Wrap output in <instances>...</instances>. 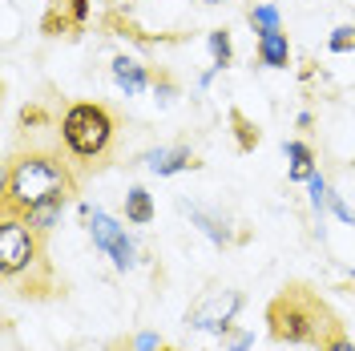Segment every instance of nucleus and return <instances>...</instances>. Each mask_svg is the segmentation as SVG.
<instances>
[{"instance_id":"6","label":"nucleus","mask_w":355,"mask_h":351,"mask_svg":"<svg viewBox=\"0 0 355 351\" xmlns=\"http://www.w3.org/2000/svg\"><path fill=\"white\" fill-rule=\"evenodd\" d=\"M113 77H117V85H125V93H141L146 89V73L133 65V61H113Z\"/></svg>"},{"instance_id":"11","label":"nucleus","mask_w":355,"mask_h":351,"mask_svg":"<svg viewBox=\"0 0 355 351\" xmlns=\"http://www.w3.org/2000/svg\"><path fill=\"white\" fill-rule=\"evenodd\" d=\"M250 21L263 24V33H279V17H275V8H254Z\"/></svg>"},{"instance_id":"9","label":"nucleus","mask_w":355,"mask_h":351,"mask_svg":"<svg viewBox=\"0 0 355 351\" xmlns=\"http://www.w3.org/2000/svg\"><path fill=\"white\" fill-rule=\"evenodd\" d=\"M319 351H355V343L347 339V331H343V319H339L323 339H319Z\"/></svg>"},{"instance_id":"14","label":"nucleus","mask_w":355,"mask_h":351,"mask_svg":"<svg viewBox=\"0 0 355 351\" xmlns=\"http://www.w3.org/2000/svg\"><path fill=\"white\" fill-rule=\"evenodd\" d=\"M323 198H327V186H323V178H311V202H315V206H323Z\"/></svg>"},{"instance_id":"7","label":"nucleus","mask_w":355,"mask_h":351,"mask_svg":"<svg viewBox=\"0 0 355 351\" xmlns=\"http://www.w3.org/2000/svg\"><path fill=\"white\" fill-rule=\"evenodd\" d=\"M125 219H130V222H150V219H154V206H150V194H146V190H130Z\"/></svg>"},{"instance_id":"1","label":"nucleus","mask_w":355,"mask_h":351,"mask_svg":"<svg viewBox=\"0 0 355 351\" xmlns=\"http://www.w3.org/2000/svg\"><path fill=\"white\" fill-rule=\"evenodd\" d=\"M266 323H270V335H275L279 343H315V348H319V339L339 323V315H335L311 286L291 283L270 299Z\"/></svg>"},{"instance_id":"5","label":"nucleus","mask_w":355,"mask_h":351,"mask_svg":"<svg viewBox=\"0 0 355 351\" xmlns=\"http://www.w3.org/2000/svg\"><path fill=\"white\" fill-rule=\"evenodd\" d=\"M259 53H263V65L283 69V65H287V57H291L287 37H283V33H263V41H259Z\"/></svg>"},{"instance_id":"2","label":"nucleus","mask_w":355,"mask_h":351,"mask_svg":"<svg viewBox=\"0 0 355 351\" xmlns=\"http://www.w3.org/2000/svg\"><path fill=\"white\" fill-rule=\"evenodd\" d=\"M69 194V174L57 157L49 154H28L17 157L8 170V186H4V214H28L33 206L44 202H65Z\"/></svg>"},{"instance_id":"3","label":"nucleus","mask_w":355,"mask_h":351,"mask_svg":"<svg viewBox=\"0 0 355 351\" xmlns=\"http://www.w3.org/2000/svg\"><path fill=\"white\" fill-rule=\"evenodd\" d=\"M61 133H65V146L77 157H97L105 154L113 137V117L101 105H73L61 121Z\"/></svg>"},{"instance_id":"8","label":"nucleus","mask_w":355,"mask_h":351,"mask_svg":"<svg viewBox=\"0 0 355 351\" xmlns=\"http://www.w3.org/2000/svg\"><path fill=\"white\" fill-rule=\"evenodd\" d=\"M150 166H154L157 174H174V170H182V166H194V157L186 154V150H178V154H154Z\"/></svg>"},{"instance_id":"13","label":"nucleus","mask_w":355,"mask_h":351,"mask_svg":"<svg viewBox=\"0 0 355 351\" xmlns=\"http://www.w3.org/2000/svg\"><path fill=\"white\" fill-rule=\"evenodd\" d=\"M214 57H218V65H226V57H230V41H226V33H214Z\"/></svg>"},{"instance_id":"4","label":"nucleus","mask_w":355,"mask_h":351,"mask_svg":"<svg viewBox=\"0 0 355 351\" xmlns=\"http://www.w3.org/2000/svg\"><path fill=\"white\" fill-rule=\"evenodd\" d=\"M37 259V239H33V226L21 222L17 214H4V226H0V271L12 279L17 271Z\"/></svg>"},{"instance_id":"10","label":"nucleus","mask_w":355,"mask_h":351,"mask_svg":"<svg viewBox=\"0 0 355 351\" xmlns=\"http://www.w3.org/2000/svg\"><path fill=\"white\" fill-rule=\"evenodd\" d=\"M287 154H291V178H311V154H307V146L291 142Z\"/></svg>"},{"instance_id":"12","label":"nucleus","mask_w":355,"mask_h":351,"mask_svg":"<svg viewBox=\"0 0 355 351\" xmlns=\"http://www.w3.org/2000/svg\"><path fill=\"white\" fill-rule=\"evenodd\" d=\"M352 44H355V28H339V33L331 37V49H335V53H343V49H352Z\"/></svg>"}]
</instances>
